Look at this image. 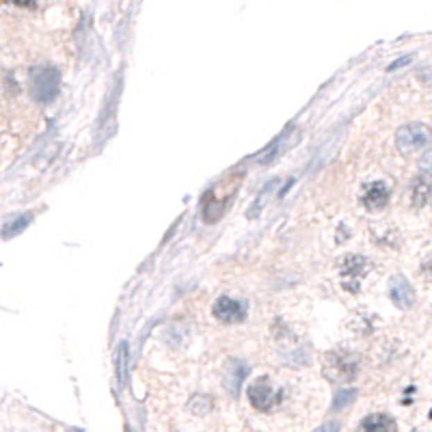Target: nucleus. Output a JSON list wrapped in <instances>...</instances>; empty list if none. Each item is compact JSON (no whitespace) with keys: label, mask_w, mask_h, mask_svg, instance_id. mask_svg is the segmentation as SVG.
Listing matches in <instances>:
<instances>
[{"label":"nucleus","mask_w":432,"mask_h":432,"mask_svg":"<svg viewBox=\"0 0 432 432\" xmlns=\"http://www.w3.org/2000/svg\"><path fill=\"white\" fill-rule=\"evenodd\" d=\"M357 369H359L357 357L346 350L329 352L324 357V376L331 383H350L357 376Z\"/></svg>","instance_id":"obj_1"},{"label":"nucleus","mask_w":432,"mask_h":432,"mask_svg":"<svg viewBox=\"0 0 432 432\" xmlns=\"http://www.w3.org/2000/svg\"><path fill=\"white\" fill-rule=\"evenodd\" d=\"M430 141H432V130L426 124H406L396 132V147L404 156L424 149Z\"/></svg>","instance_id":"obj_2"},{"label":"nucleus","mask_w":432,"mask_h":432,"mask_svg":"<svg viewBox=\"0 0 432 432\" xmlns=\"http://www.w3.org/2000/svg\"><path fill=\"white\" fill-rule=\"evenodd\" d=\"M58 83H61V76L58 69L54 67H39L31 76V87H33V97L37 102L48 104L52 102L56 93H58Z\"/></svg>","instance_id":"obj_3"},{"label":"nucleus","mask_w":432,"mask_h":432,"mask_svg":"<svg viewBox=\"0 0 432 432\" xmlns=\"http://www.w3.org/2000/svg\"><path fill=\"white\" fill-rule=\"evenodd\" d=\"M247 396H249V402L253 404V408L262 410V413L264 410H272L281 400V394H277V391L272 389L270 379H266V376L255 379L247 389Z\"/></svg>","instance_id":"obj_4"},{"label":"nucleus","mask_w":432,"mask_h":432,"mask_svg":"<svg viewBox=\"0 0 432 432\" xmlns=\"http://www.w3.org/2000/svg\"><path fill=\"white\" fill-rule=\"evenodd\" d=\"M369 272V264L361 255H348L342 262V283L348 292H359L363 277Z\"/></svg>","instance_id":"obj_5"},{"label":"nucleus","mask_w":432,"mask_h":432,"mask_svg":"<svg viewBox=\"0 0 432 432\" xmlns=\"http://www.w3.org/2000/svg\"><path fill=\"white\" fill-rule=\"evenodd\" d=\"M212 313H214L216 320L231 324V322H242L247 318V307H244V303L235 301L231 297H221L219 301L214 303Z\"/></svg>","instance_id":"obj_6"},{"label":"nucleus","mask_w":432,"mask_h":432,"mask_svg":"<svg viewBox=\"0 0 432 432\" xmlns=\"http://www.w3.org/2000/svg\"><path fill=\"white\" fill-rule=\"evenodd\" d=\"M389 299L398 309H410L415 305V290L408 283L406 277L396 274V277H391L389 281Z\"/></svg>","instance_id":"obj_7"},{"label":"nucleus","mask_w":432,"mask_h":432,"mask_svg":"<svg viewBox=\"0 0 432 432\" xmlns=\"http://www.w3.org/2000/svg\"><path fill=\"white\" fill-rule=\"evenodd\" d=\"M247 374H249V367L242 361H229L225 369V389L231 398L240 396V389L247 381Z\"/></svg>","instance_id":"obj_8"},{"label":"nucleus","mask_w":432,"mask_h":432,"mask_svg":"<svg viewBox=\"0 0 432 432\" xmlns=\"http://www.w3.org/2000/svg\"><path fill=\"white\" fill-rule=\"evenodd\" d=\"M389 201V188L385 182H372L365 186L363 192V206L367 210H383Z\"/></svg>","instance_id":"obj_9"},{"label":"nucleus","mask_w":432,"mask_h":432,"mask_svg":"<svg viewBox=\"0 0 432 432\" xmlns=\"http://www.w3.org/2000/svg\"><path fill=\"white\" fill-rule=\"evenodd\" d=\"M359 432H398V424L385 413H374L359 424Z\"/></svg>","instance_id":"obj_10"},{"label":"nucleus","mask_w":432,"mask_h":432,"mask_svg":"<svg viewBox=\"0 0 432 432\" xmlns=\"http://www.w3.org/2000/svg\"><path fill=\"white\" fill-rule=\"evenodd\" d=\"M428 199H430V182L417 178L413 182V188H410V203H413V208H424Z\"/></svg>","instance_id":"obj_11"},{"label":"nucleus","mask_w":432,"mask_h":432,"mask_svg":"<svg viewBox=\"0 0 432 432\" xmlns=\"http://www.w3.org/2000/svg\"><path fill=\"white\" fill-rule=\"evenodd\" d=\"M277 182H279V180H270V182L262 188V192L258 194V199H255V203H253V206H251V210L247 212L249 219H258V214L262 212V203L266 201V197L270 194V190H272L274 186H277Z\"/></svg>","instance_id":"obj_12"},{"label":"nucleus","mask_w":432,"mask_h":432,"mask_svg":"<svg viewBox=\"0 0 432 432\" xmlns=\"http://www.w3.org/2000/svg\"><path fill=\"white\" fill-rule=\"evenodd\" d=\"M188 410H190V413H194V415L203 417V415H208L212 410V400L208 396H194L188 402Z\"/></svg>","instance_id":"obj_13"},{"label":"nucleus","mask_w":432,"mask_h":432,"mask_svg":"<svg viewBox=\"0 0 432 432\" xmlns=\"http://www.w3.org/2000/svg\"><path fill=\"white\" fill-rule=\"evenodd\" d=\"M355 396H357L355 389H344V391H340V394L333 398V410H340V408L348 406L352 400H355Z\"/></svg>","instance_id":"obj_14"},{"label":"nucleus","mask_w":432,"mask_h":432,"mask_svg":"<svg viewBox=\"0 0 432 432\" xmlns=\"http://www.w3.org/2000/svg\"><path fill=\"white\" fill-rule=\"evenodd\" d=\"M126 359H128V346L122 344L119 352H117V379L124 385L126 383Z\"/></svg>","instance_id":"obj_15"},{"label":"nucleus","mask_w":432,"mask_h":432,"mask_svg":"<svg viewBox=\"0 0 432 432\" xmlns=\"http://www.w3.org/2000/svg\"><path fill=\"white\" fill-rule=\"evenodd\" d=\"M28 223H31V214H26V216H22V219L13 221L11 227H5L3 229V238H11V235H15L17 231H22Z\"/></svg>","instance_id":"obj_16"},{"label":"nucleus","mask_w":432,"mask_h":432,"mask_svg":"<svg viewBox=\"0 0 432 432\" xmlns=\"http://www.w3.org/2000/svg\"><path fill=\"white\" fill-rule=\"evenodd\" d=\"M419 169H422V173H426V175H430V178H432V149L422 156Z\"/></svg>","instance_id":"obj_17"},{"label":"nucleus","mask_w":432,"mask_h":432,"mask_svg":"<svg viewBox=\"0 0 432 432\" xmlns=\"http://www.w3.org/2000/svg\"><path fill=\"white\" fill-rule=\"evenodd\" d=\"M410 61H413V56H402V58H398V61H394L389 67H387V72H396V69H400V67H404V65H408Z\"/></svg>","instance_id":"obj_18"},{"label":"nucleus","mask_w":432,"mask_h":432,"mask_svg":"<svg viewBox=\"0 0 432 432\" xmlns=\"http://www.w3.org/2000/svg\"><path fill=\"white\" fill-rule=\"evenodd\" d=\"M340 422H326L324 426H320V428H316L313 432H340Z\"/></svg>","instance_id":"obj_19"},{"label":"nucleus","mask_w":432,"mask_h":432,"mask_svg":"<svg viewBox=\"0 0 432 432\" xmlns=\"http://www.w3.org/2000/svg\"><path fill=\"white\" fill-rule=\"evenodd\" d=\"M422 272H424V277H426L428 281H432V258L424 262V266H422Z\"/></svg>","instance_id":"obj_20"},{"label":"nucleus","mask_w":432,"mask_h":432,"mask_svg":"<svg viewBox=\"0 0 432 432\" xmlns=\"http://www.w3.org/2000/svg\"><path fill=\"white\" fill-rule=\"evenodd\" d=\"M69 432H81V430H69Z\"/></svg>","instance_id":"obj_21"},{"label":"nucleus","mask_w":432,"mask_h":432,"mask_svg":"<svg viewBox=\"0 0 432 432\" xmlns=\"http://www.w3.org/2000/svg\"><path fill=\"white\" fill-rule=\"evenodd\" d=\"M128 432H130V430H128Z\"/></svg>","instance_id":"obj_22"}]
</instances>
